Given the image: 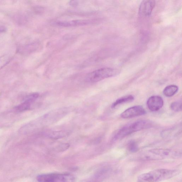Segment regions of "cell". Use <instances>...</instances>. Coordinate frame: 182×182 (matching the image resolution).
<instances>
[{"mask_svg": "<svg viewBox=\"0 0 182 182\" xmlns=\"http://www.w3.org/2000/svg\"><path fill=\"white\" fill-rule=\"evenodd\" d=\"M178 174L176 170L159 169L144 173L139 176V182H158L173 178Z\"/></svg>", "mask_w": 182, "mask_h": 182, "instance_id": "obj_1", "label": "cell"}, {"mask_svg": "<svg viewBox=\"0 0 182 182\" xmlns=\"http://www.w3.org/2000/svg\"><path fill=\"white\" fill-rule=\"evenodd\" d=\"M152 124L148 120H140L124 126L117 132L114 137V141L120 140L136 132L151 128Z\"/></svg>", "mask_w": 182, "mask_h": 182, "instance_id": "obj_2", "label": "cell"}, {"mask_svg": "<svg viewBox=\"0 0 182 182\" xmlns=\"http://www.w3.org/2000/svg\"><path fill=\"white\" fill-rule=\"evenodd\" d=\"M148 109L152 111H158L162 108L164 105L162 98L159 96H153L149 98L147 103Z\"/></svg>", "mask_w": 182, "mask_h": 182, "instance_id": "obj_9", "label": "cell"}, {"mask_svg": "<svg viewBox=\"0 0 182 182\" xmlns=\"http://www.w3.org/2000/svg\"><path fill=\"white\" fill-rule=\"evenodd\" d=\"M128 150L132 153H135L138 150V144L134 141L129 142L128 146Z\"/></svg>", "mask_w": 182, "mask_h": 182, "instance_id": "obj_13", "label": "cell"}, {"mask_svg": "<svg viewBox=\"0 0 182 182\" xmlns=\"http://www.w3.org/2000/svg\"><path fill=\"white\" fill-rule=\"evenodd\" d=\"M66 134L64 132L62 131H57L54 132V133H52L49 134V136L52 138L54 139H58L60 138H62Z\"/></svg>", "mask_w": 182, "mask_h": 182, "instance_id": "obj_15", "label": "cell"}, {"mask_svg": "<svg viewBox=\"0 0 182 182\" xmlns=\"http://www.w3.org/2000/svg\"><path fill=\"white\" fill-rule=\"evenodd\" d=\"M170 108L172 110L175 112L181 111L182 103L181 101L174 102L171 105Z\"/></svg>", "mask_w": 182, "mask_h": 182, "instance_id": "obj_14", "label": "cell"}, {"mask_svg": "<svg viewBox=\"0 0 182 182\" xmlns=\"http://www.w3.org/2000/svg\"><path fill=\"white\" fill-rule=\"evenodd\" d=\"M146 111L142 106H136L131 107L126 110L121 114L122 118L129 119L144 115Z\"/></svg>", "mask_w": 182, "mask_h": 182, "instance_id": "obj_6", "label": "cell"}, {"mask_svg": "<svg viewBox=\"0 0 182 182\" xmlns=\"http://www.w3.org/2000/svg\"><path fill=\"white\" fill-rule=\"evenodd\" d=\"M39 96V94L37 93H33L27 96L23 103L16 107V110L19 112H22L28 110Z\"/></svg>", "mask_w": 182, "mask_h": 182, "instance_id": "obj_8", "label": "cell"}, {"mask_svg": "<svg viewBox=\"0 0 182 182\" xmlns=\"http://www.w3.org/2000/svg\"><path fill=\"white\" fill-rule=\"evenodd\" d=\"M156 5V0H143L139 6V14L141 16H150Z\"/></svg>", "mask_w": 182, "mask_h": 182, "instance_id": "obj_5", "label": "cell"}, {"mask_svg": "<svg viewBox=\"0 0 182 182\" xmlns=\"http://www.w3.org/2000/svg\"><path fill=\"white\" fill-rule=\"evenodd\" d=\"M178 90L177 86L172 85L166 87L164 90L163 94L166 97H171L175 95L177 93Z\"/></svg>", "mask_w": 182, "mask_h": 182, "instance_id": "obj_12", "label": "cell"}, {"mask_svg": "<svg viewBox=\"0 0 182 182\" xmlns=\"http://www.w3.org/2000/svg\"><path fill=\"white\" fill-rule=\"evenodd\" d=\"M74 177L69 174H49L37 176V180L40 182H67L75 181Z\"/></svg>", "mask_w": 182, "mask_h": 182, "instance_id": "obj_4", "label": "cell"}, {"mask_svg": "<svg viewBox=\"0 0 182 182\" xmlns=\"http://www.w3.org/2000/svg\"><path fill=\"white\" fill-rule=\"evenodd\" d=\"M96 21V19L77 20L70 21H58L56 22V24L59 26L69 27L87 26L94 24Z\"/></svg>", "mask_w": 182, "mask_h": 182, "instance_id": "obj_7", "label": "cell"}, {"mask_svg": "<svg viewBox=\"0 0 182 182\" xmlns=\"http://www.w3.org/2000/svg\"><path fill=\"white\" fill-rule=\"evenodd\" d=\"M134 100V97L132 95H129L119 98L112 104V108H115L117 106L124 103H129Z\"/></svg>", "mask_w": 182, "mask_h": 182, "instance_id": "obj_11", "label": "cell"}, {"mask_svg": "<svg viewBox=\"0 0 182 182\" xmlns=\"http://www.w3.org/2000/svg\"><path fill=\"white\" fill-rule=\"evenodd\" d=\"M78 0H71L70 4L72 6H76L78 4Z\"/></svg>", "mask_w": 182, "mask_h": 182, "instance_id": "obj_17", "label": "cell"}, {"mask_svg": "<svg viewBox=\"0 0 182 182\" xmlns=\"http://www.w3.org/2000/svg\"><path fill=\"white\" fill-rule=\"evenodd\" d=\"M9 59L6 56H2L0 57V69L8 63Z\"/></svg>", "mask_w": 182, "mask_h": 182, "instance_id": "obj_16", "label": "cell"}, {"mask_svg": "<svg viewBox=\"0 0 182 182\" xmlns=\"http://www.w3.org/2000/svg\"><path fill=\"white\" fill-rule=\"evenodd\" d=\"M170 151L168 150L163 149H154L148 152V156H146L148 160L162 159L165 158L170 154Z\"/></svg>", "mask_w": 182, "mask_h": 182, "instance_id": "obj_10", "label": "cell"}, {"mask_svg": "<svg viewBox=\"0 0 182 182\" xmlns=\"http://www.w3.org/2000/svg\"><path fill=\"white\" fill-rule=\"evenodd\" d=\"M6 29L4 27H0V33L6 31Z\"/></svg>", "mask_w": 182, "mask_h": 182, "instance_id": "obj_18", "label": "cell"}, {"mask_svg": "<svg viewBox=\"0 0 182 182\" xmlns=\"http://www.w3.org/2000/svg\"><path fill=\"white\" fill-rule=\"evenodd\" d=\"M119 73L118 69L109 68H101L87 74L85 78V81L88 83H96L115 76Z\"/></svg>", "mask_w": 182, "mask_h": 182, "instance_id": "obj_3", "label": "cell"}]
</instances>
